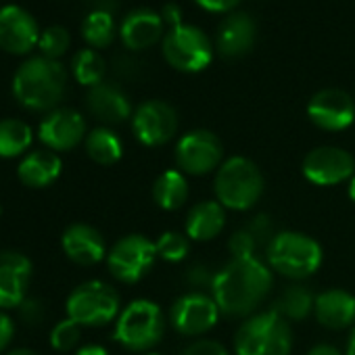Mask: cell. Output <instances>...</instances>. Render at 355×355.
<instances>
[{
	"instance_id": "cell-3",
	"label": "cell",
	"mask_w": 355,
	"mask_h": 355,
	"mask_svg": "<svg viewBox=\"0 0 355 355\" xmlns=\"http://www.w3.org/2000/svg\"><path fill=\"white\" fill-rule=\"evenodd\" d=\"M291 324L274 309L249 315L236 330V355H291Z\"/></svg>"
},
{
	"instance_id": "cell-10",
	"label": "cell",
	"mask_w": 355,
	"mask_h": 355,
	"mask_svg": "<svg viewBox=\"0 0 355 355\" xmlns=\"http://www.w3.org/2000/svg\"><path fill=\"white\" fill-rule=\"evenodd\" d=\"M224 159L222 140L209 130H193L175 144V163L184 175H203L220 167Z\"/></svg>"
},
{
	"instance_id": "cell-1",
	"label": "cell",
	"mask_w": 355,
	"mask_h": 355,
	"mask_svg": "<svg viewBox=\"0 0 355 355\" xmlns=\"http://www.w3.org/2000/svg\"><path fill=\"white\" fill-rule=\"evenodd\" d=\"M274 284L272 270L257 257H232L214 276L211 297L220 313L230 318H249L266 301Z\"/></svg>"
},
{
	"instance_id": "cell-45",
	"label": "cell",
	"mask_w": 355,
	"mask_h": 355,
	"mask_svg": "<svg viewBox=\"0 0 355 355\" xmlns=\"http://www.w3.org/2000/svg\"><path fill=\"white\" fill-rule=\"evenodd\" d=\"M146 355H163V353H146Z\"/></svg>"
},
{
	"instance_id": "cell-21",
	"label": "cell",
	"mask_w": 355,
	"mask_h": 355,
	"mask_svg": "<svg viewBox=\"0 0 355 355\" xmlns=\"http://www.w3.org/2000/svg\"><path fill=\"white\" fill-rule=\"evenodd\" d=\"M86 105L90 113L103 123H121L132 115L130 98L123 94L121 88H117L115 84H107V82L92 86L88 90Z\"/></svg>"
},
{
	"instance_id": "cell-7",
	"label": "cell",
	"mask_w": 355,
	"mask_h": 355,
	"mask_svg": "<svg viewBox=\"0 0 355 355\" xmlns=\"http://www.w3.org/2000/svg\"><path fill=\"white\" fill-rule=\"evenodd\" d=\"M161 51L173 69L184 73H199L214 61V44L209 36L189 24L169 28L161 40Z\"/></svg>"
},
{
	"instance_id": "cell-31",
	"label": "cell",
	"mask_w": 355,
	"mask_h": 355,
	"mask_svg": "<svg viewBox=\"0 0 355 355\" xmlns=\"http://www.w3.org/2000/svg\"><path fill=\"white\" fill-rule=\"evenodd\" d=\"M71 71H73V78L82 86L92 88V86L103 84L107 65H105V59L94 49H82L71 61Z\"/></svg>"
},
{
	"instance_id": "cell-28",
	"label": "cell",
	"mask_w": 355,
	"mask_h": 355,
	"mask_svg": "<svg viewBox=\"0 0 355 355\" xmlns=\"http://www.w3.org/2000/svg\"><path fill=\"white\" fill-rule=\"evenodd\" d=\"M32 144V128L21 119L0 121V157H19Z\"/></svg>"
},
{
	"instance_id": "cell-39",
	"label": "cell",
	"mask_w": 355,
	"mask_h": 355,
	"mask_svg": "<svg viewBox=\"0 0 355 355\" xmlns=\"http://www.w3.org/2000/svg\"><path fill=\"white\" fill-rule=\"evenodd\" d=\"M13 332H15V326H13L11 318L5 315V313H0V353L9 347V343L13 338Z\"/></svg>"
},
{
	"instance_id": "cell-22",
	"label": "cell",
	"mask_w": 355,
	"mask_h": 355,
	"mask_svg": "<svg viewBox=\"0 0 355 355\" xmlns=\"http://www.w3.org/2000/svg\"><path fill=\"white\" fill-rule=\"evenodd\" d=\"M313 313L318 322L330 330L355 324V297L343 288H328L315 297Z\"/></svg>"
},
{
	"instance_id": "cell-9",
	"label": "cell",
	"mask_w": 355,
	"mask_h": 355,
	"mask_svg": "<svg viewBox=\"0 0 355 355\" xmlns=\"http://www.w3.org/2000/svg\"><path fill=\"white\" fill-rule=\"evenodd\" d=\"M157 259V247L144 234H128L107 253V266L115 280L134 284L142 280Z\"/></svg>"
},
{
	"instance_id": "cell-42",
	"label": "cell",
	"mask_w": 355,
	"mask_h": 355,
	"mask_svg": "<svg viewBox=\"0 0 355 355\" xmlns=\"http://www.w3.org/2000/svg\"><path fill=\"white\" fill-rule=\"evenodd\" d=\"M347 355H355V326H353L349 340H347Z\"/></svg>"
},
{
	"instance_id": "cell-18",
	"label": "cell",
	"mask_w": 355,
	"mask_h": 355,
	"mask_svg": "<svg viewBox=\"0 0 355 355\" xmlns=\"http://www.w3.org/2000/svg\"><path fill=\"white\" fill-rule=\"evenodd\" d=\"M257 40V26L249 13L234 11L230 13L216 36V49L224 59H241L245 57Z\"/></svg>"
},
{
	"instance_id": "cell-44",
	"label": "cell",
	"mask_w": 355,
	"mask_h": 355,
	"mask_svg": "<svg viewBox=\"0 0 355 355\" xmlns=\"http://www.w3.org/2000/svg\"><path fill=\"white\" fill-rule=\"evenodd\" d=\"M7 355H38V353L32 351V349H15V351H11V353H7Z\"/></svg>"
},
{
	"instance_id": "cell-14",
	"label": "cell",
	"mask_w": 355,
	"mask_h": 355,
	"mask_svg": "<svg viewBox=\"0 0 355 355\" xmlns=\"http://www.w3.org/2000/svg\"><path fill=\"white\" fill-rule=\"evenodd\" d=\"M307 117L320 130L340 132L355 121V103L351 94L340 88H324L309 98Z\"/></svg>"
},
{
	"instance_id": "cell-37",
	"label": "cell",
	"mask_w": 355,
	"mask_h": 355,
	"mask_svg": "<svg viewBox=\"0 0 355 355\" xmlns=\"http://www.w3.org/2000/svg\"><path fill=\"white\" fill-rule=\"evenodd\" d=\"M195 3L209 13H228L232 9H236L241 0H195Z\"/></svg>"
},
{
	"instance_id": "cell-27",
	"label": "cell",
	"mask_w": 355,
	"mask_h": 355,
	"mask_svg": "<svg viewBox=\"0 0 355 355\" xmlns=\"http://www.w3.org/2000/svg\"><path fill=\"white\" fill-rule=\"evenodd\" d=\"M86 153L98 165H113L123 155L119 136L109 128H96L86 136Z\"/></svg>"
},
{
	"instance_id": "cell-24",
	"label": "cell",
	"mask_w": 355,
	"mask_h": 355,
	"mask_svg": "<svg viewBox=\"0 0 355 355\" xmlns=\"http://www.w3.org/2000/svg\"><path fill=\"white\" fill-rule=\"evenodd\" d=\"M226 226V207L220 201H201L187 216V236L193 241H211Z\"/></svg>"
},
{
	"instance_id": "cell-40",
	"label": "cell",
	"mask_w": 355,
	"mask_h": 355,
	"mask_svg": "<svg viewBox=\"0 0 355 355\" xmlns=\"http://www.w3.org/2000/svg\"><path fill=\"white\" fill-rule=\"evenodd\" d=\"M307 355H343V353L332 345H315L307 351Z\"/></svg>"
},
{
	"instance_id": "cell-17",
	"label": "cell",
	"mask_w": 355,
	"mask_h": 355,
	"mask_svg": "<svg viewBox=\"0 0 355 355\" xmlns=\"http://www.w3.org/2000/svg\"><path fill=\"white\" fill-rule=\"evenodd\" d=\"M32 261L17 251H0V307H19L26 301Z\"/></svg>"
},
{
	"instance_id": "cell-2",
	"label": "cell",
	"mask_w": 355,
	"mask_h": 355,
	"mask_svg": "<svg viewBox=\"0 0 355 355\" xmlns=\"http://www.w3.org/2000/svg\"><path fill=\"white\" fill-rule=\"evenodd\" d=\"M67 88V71L59 61L34 57L26 61L13 78V94L26 109H55Z\"/></svg>"
},
{
	"instance_id": "cell-33",
	"label": "cell",
	"mask_w": 355,
	"mask_h": 355,
	"mask_svg": "<svg viewBox=\"0 0 355 355\" xmlns=\"http://www.w3.org/2000/svg\"><path fill=\"white\" fill-rule=\"evenodd\" d=\"M69 32L61 26H51L46 28L42 34H40V40H38V49L42 53V57L46 59H53L57 61L59 57H63L69 49Z\"/></svg>"
},
{
	"instance_id": "cell-30",
	"label": "cell",
	"mask_w": 355,
	"mask_h": 355,
	"mask_svg": "<svg viewBox=\"0 0 355 355\" xmlns=\"http://www.w3.org/2000/svg\"><path fill=\"white\" fill-rule=\"evenodd\" d=\"M82 36L92 49H105L115 38V19L109 11H90L82 24Z\"/></svg>"
},
{
	"instance_id": "cell-25",
	"label": "cell",
	"mask_w": 355,
	"mask_h": 355,
	"mask_svg": "<svg viewBox=\"0 0 355 355\" xmlns=\"http://www.w3.org/2000/svg\"><path fill=\"white\" fill-rule=\"evenodd\" d=\"M153 199L163 211H175L184 207L189 199V180L180 169L163 171L153 184Z\"/></svg>"
},
{
	"instance_id": "cell-11",
	"label": "cell",
	"mask_w": 355,
	"mask_h": 355,
	"mask_svg": "<svg viewBox=\"0 0 355 355\" xmlns=\"http://www.w3.org/2000/svg\"><path fill=\"white\" fill-rule=\"evenodd\" d=\"M303 175L315 187H334L355 175V159L340 146H315L303 159Z\"/></svg>"
},
{
	"instance_id": "cell-38",
	"label": "cell",
	"mask_w": 355,
	"mask_h": 355,
	"mask_svg": "<svg viewBox=\"0 0 355 355\" xmlns=\"http://www.w3.org/2000/svg\"><path fill=\"white\" fill-rule=\"evenodd\" d=\"M161 19H163V24L169 26V28H175V26H182V24H184V21H182V9L178 7L175 3H169V5H165V7L161 9Z\"/></svg>"
},
{
	"instance_id": "cell-20",
	"label": "cell",
	"mask_w": 355,
	"mask_h": 355,
	"mask_svg": "<svg viewBox=\"0 0 355 355\" xmlns=\"http://www.w3.org/2000/svg\"><path fill=\"white\" fill-rule=\"evenodd\" d=\"M65 255L80 266H94L107 255L103 234L88 224H73L63 232L61 239Z\"/></svg>"
},
{
	"instance_id": "cell-12",
	"label": "cell",
	"mask_w": 355,
	"mask_h": 355,
	"mask_svg": "<svg viewBox=\"0 0 355 355\" xmlns=\"http://www.w3.org/2000/svg\"><path fill=\"white\" fill-rule=\"evenodd\" d=\"M220 318L214 297L203 293H187L171 305L169 320L175 332L184 336H199L209 332Z\"/></svg>"
},
{
	"instance_id": "cell-6",
	"label": "cell",
	"mask_w": 355,
	"mask_h": 355,
	"mask_svg": "<svg viewBox=\"0 0 355 355\" xmlns=\"http://www.w3.org/2000/svg\"><path fill=\"white\" fill-rule=\"evenodd\" d=\"M165 332L163 309L148 299H136L115 320V340L128 351H150Z\"/></svg>"
},
{
	"instance_id": "cell-29",
	"label": "cell",
	"mask_w": 355,
	"mask_h": 355,
	"mask_svg": "<svg viewBox=\"0 0 355 355\" xmlns=\"http://www.w3.org/2000/svg\"><path fill=\"white\" fill-rule=\"evenodd\" d=\"M270 230H272V226H270L268 218L259 216L249 226L234 232L230 236V243H228V249H230L232 257H255V249H257L259 241L263 236H268Z\"/></svg>"
},
{
	"instance_id": "cell-5",
	"label": "cell",
	"mask_w": 355,
	"mask_h": 355,
	"mask_svg": "<svg viewBox=\"0 0 355 355\" xmlns=\"http://www.w3.org/2000/svg\"><path fill=\"white\" fill-rule=\"evenodd\" d=\"M263 195V175L247 157L226 159L216 173V197L226 209L247 211Z\"/></svg>"
},
{
	"instance_id": "cell-16",
	"label": "cell",
	"mask_w": 355,
	"mask_h": 355,
	"mask_svg": "<svg viewBox=\"0 0 355 355\" xmlns=\"http://www.w3.org/2000/svg\"><path fill=\"white\" fill-rule=\"evenodd\" d=\"M38 136L51 150H71L84 140L86 121L73 109H55L42 119Z\"/></svg>"
},
{
	"instance_id": "cell-34",
	"label": "cell",
	"mask_w": 355,
	"mask_h": 355,
	"mask_svg": "<svg viewBox=\"0 0 355 355\" xmlns=\"http://www.w3.org/2000/svg\"><path fill=\"white\" fill-rule=\"evenodd\" d=\"M80 343V324L73 320H63L51 330V345L57 351H71Z\"/></svg>"
},
{
	"instance_id": "cell-35",
	"label": "cell",
	"mask_w": 355,
	"mask_h": 355,
	"mask_svg": "<svg viewBox=\"0 0 355 355\" xmlns=\"http://www.w3.org/2000/svg\"><path fill=\"white\" fill-rule=\"evenodd\" d=\"M184 355H230L228 349L211 338H199L195 343H191L184 351Z\"/></svg>"
},
{
	"instance_id": "cell-13",
	"label": "cell",
	"mask_w": 355,
	"mask_h": 355,
	"mask_svg": "<svg viewBox=\"0 0 355 355\" xmlns=\"http://www.w3.org/2000/svg\"><path fill=\"white\" fill-rule=\"evenodd\" d=\"M132 130L144 146H163L178 132V113L165 101H146L134 111Z\"/></svg>"
},
{
	"instance_id": "cell-36",
	"label": "cell",
	"mask_w": 355,
	"mask_h": 355,
	"mask_svg": "<svg viewBox=\"0 0 355 355\" xmlns=\"http://www.w3.org/2000/svg\"><path fill=\"white\" fill-rule=\"evenodd\" d=\"M19 311H21L24 322H28V324H38V322L44 318V307H42V303L36 301V299H26V301L19 305Z\"/></svg>"
},
{
	"instance_id": "cell-15",
	"label": "cell",
	"mask_w": 355,
	"mask_h": 355,
	"mask_svg": "<svg viewBox=\"0 0 355 355\" xmlns=\"http://www.w3.org/2000/svg\"><path fill=\"white\" fill-rule=\"evenodd\" d=\"M40 30L36 19L17 5L0 9V49L11 55H26L38 46Z\"/></svg>"
},
{
	"instance_id": "cell-19",
	"label": "cell",
	"mask_w": 355,
	"mask_h": 355,
	"mask_svg": "<svg viewBox=\"0 0 355 355\" xmlns=\"http://www.w3.org/2000/svg\"><path fill=\"white\" fill-rule=\"evenodd\" d=\"M165 24L161 19V13H155L150 9H134L128 13L121 21L119 36L125 49L130 51H146L159 40H163Z\"/></svg>"
},
{
	"instance_id": "cell-23",
	"label": "cell",
	"mask_w": 355,
	"mask_h": 355,
	"mask_svg": "<svg viewBox=\"0 0 355 355\" xmlns=\"http://www.w3.org/2000/svg\"><path fill=\"white\" fill-rule=\"evenodd\" d=\"M61 169H63V163H61L57 153H53V150H34L21 161L17 173H19V180L26 187L44 189V187H51L57 180V178L61 175Z\"/></svg>"
},
{
	"instance_id": "cell-43",
	"label": "cell",
	"mask_w": 355,
	"mask_h": 355,
	"mask_svg": "<svg viewBox=\"0 0 355 355\" xmlns=\"http://www.w3.org/2000/svg\"><path fill=\"white\" fill-rule=\"evenodd\" d=\"M347 195H349V199L355 203V175H353L351 180L347 182Z\"/></svg>"
},
{
	"instance_id": "cell-26",
	"label": "cell",
	"mask_w": 355,
	"mask_h": 355,
	"mask_svg": "<svg viewBox=\"0 0 355 355\" xmlns=\"http://www.w3.org/2000/svg\"><path fill=\"white\" fill-rule=\"evenodd\" d=\"M313 305H315V297L305 284H291L280 293L272 309L278 315H282L286 322H299L313 311Z\"/></svg>"
},
{
	"instance_id": "cell-4",
	"label": "cell",
	"mask_w": 355,
	"mask_h": 355,
	"mask_svg": "<svg viewBox=\"0 0 355 355\" xmlns=\"http://www.w3.org/2000/svg\"><path fill=\"white\" fill-rule=\"evenodd\" d=\"M322 247L303 232H278L268 243V263L291 280H305L322 266Z\"/></svg>"
},
{
	"instance_id": "cell-32",
	"label": "cell",
	"mask_w": 355,
	"mask_h": 355,
	"mask_svg": "<svg viewBox=\"0 0 355 355\" xmlns=\"http://www.w3.org/2000/svg\"><path fill=\"white\" fill-rule=\"evenodd\" d=\"M155 247H157V257L178 263V261L187 259V255L191 251V239L180 232H163L157 239Z\"/></svg>"
},
{
	"instance_id": "cell-41",
	"label": "cell",
	"mask_w": 355,
	"mask_h": 355,
	"mask_svg": "<svg viewBox=\"0 0 355 355\" xmlns=\"http://www.w3.org/2000/svg\"><path fill=\"white\" fill-rule=\"evenodd\" d=\"M76 355H109V353H107V349L101 347V345H86V347L78 349Z\"/></svg>"
},
{
	"instance_id": "cell-8",
	"label": "cell",
	"mask_w": 355,
	"mask_h": 355,
	"mask_svg": "<svg viewBox=\"0 0 355 355\" xmlns=\"http://www.w3.org/2000/svg\"><path fill=\"white\" fill-rule=\"evenodd\" d=\"M67 318L80 326H105L119 313L117 291L103 280H88L67 297Z\"/></svg>"
}]
</instances>
